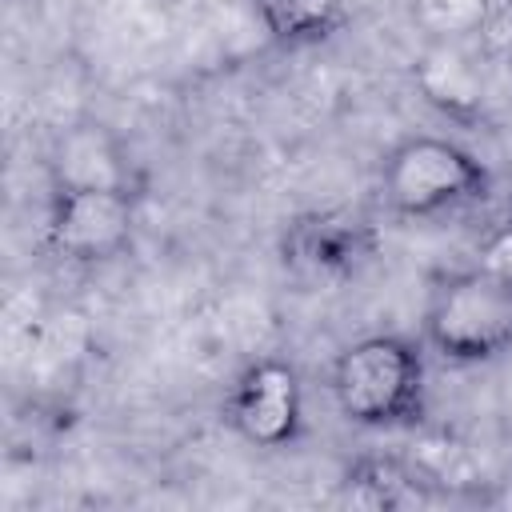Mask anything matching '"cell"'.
Returning <instances> with one entry per match:
<instances>
[{
  "label": "cell",
  "mask_w": 512,
  "mask_h": 512,
  "mask_svg": "<svg viewBox=\"0 0 512 512\" xmlns=\"http://www.w3.org/2000/svg\"><path fill=\"white\" fill-rule=\"evenodd\" d=\"M340 416L356 428H404L424 416V356L412 340L376 332L340 348L328 372Z\"/></svg>",
  "instance_id": "obj_1"
},
{
  "label": "cell",
  "mask_w": 512,
  "mask_h": 512,
  "mask_svg": "<svg viewBox=\"0 0 512 512\" xmlns=\"http://www.w3.org/2000/svg\"><path fill=\"white\" fill-rule=\"evenodd\" d=\"M424 344L452 364H488L512 352V272L460 268L432 280L420 320Z\"/></svg>",
  "instance_id": "obj_2"
},
{
  "label": "cell",
  "mask_w": 512,
  "mask_h": 512,
  "mask_svg": "<svg viewBox=\"0 0 512 512\" xmlns=\"http://www.w3.org/2000/svg\"><path fill=\"white\" fill-rule=\"evenodd\" d=\"M488 192V168L444 136H408L380 160V196L392 216L432 220L476 204Z\"/></svg>",
  "instance_id": "obj_3"
},
{
  "label": "cell",
  "mask_w": 512,
  "mask_h": 512,
  "mask_svg": "<svg viewBox=\"0 0 512 512\" xmlns=\"http://www.w3.org/2000/svg\"><path fill=\"white\" fill-rule=\"evenodd\" d=\"M136 188L56 184L44 220V244L64 264H108L136 240Z\"/></svg>",
  "instance_id": "obj_4"
},
{
  "label": "cell",
  "mask_w": 512,
  "mask_h": 512,
  "mask_svg": "<svg viewBox=\"0 0 512 512\" xmlns=\"http://www.w3.org/2000/svg\"><path fill=\"white\" fill-rule=\"evenodd\" d=\"M224 424L252 448L276 452L304 432V388L300 372L280 356L252 360L224 396Z\"/></svg>",
  "instance_id": "obj_5"
},
{
  "label": "cell",
  "mask_w": 512,
  "mask_h": 512,
  "mask_svg": "<svg viewBox=\"0 0 512 512\" xmlns=\"http://www.w3.org/2000/svg\"><path fill=\"white\" fill-rule=\"evenodd\" d=\"M284 264L312 284H336L356 276L372 256H376V232L364 216L340 212V208H320L304 212L284 228L280 240Z\"/></svg>",
  "instance_id": "obj_6"
},
{
  "label": "cell",
  "mask_w": 512,
  "mask_h": 512,
  "mask_svg": "<svg viewBox=\"0 0 512 512\" xmlns=\"http://www.w3.org/2000/svg\"><path fill=\"white\" fill-rule=\"evenodd\" d=\"M56 184H108V188H136L128 152L120 140L100 124H80L60 136L52 156Z\"/></svg>",
  "instance_id": "obj_7"
},
{
  "label": "cell",
  "mask_w": 512,
  "mask_h": 512,
  "mask_svg": "<svg viewBox=\"0 0 512 512\" xmlns=\"http://www.w3.org/2000/svg\"><path fill=\"white\" fill-rule=\"evenodd\" d=\"M340 492L348 504L356 508H372V512H396V508H416L424 500L420 476L396 460V456H360L348 464Z\"/></svg>",
  "instance_id": "obj_8"
},
{
  "label": "cell",
  "mask_w": 512,
  "mask_h": 512,
  "mask_svg": "<svg viewBox=\"0 0 512 512\" xmlns=\"http://www.w3.org/2000/svg\"><path fill=\"white\" fill-rule=\"evenodd\" d=\"M264 32L284 48H308L328 40L348 12V0H252Z\"/></svg>",
  "instance_id": "obj_9"
},
{
  "label": "cell",
  "mask_w": 512,
  "mask_h": 512,
  "mask_svg": "<svg viewBox=\"0 0 512 512\" xmlns=\"http://www.w3.org/2000/svg\"><path fill=\"white\" fill-rule=\"evenodd\" d=\"M508 84H512V48H508Z\"/></svg>",
  "instance_id": "obj_10"
}]
</instances>
